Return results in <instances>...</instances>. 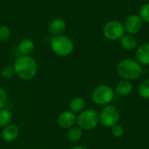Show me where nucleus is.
<instances>
[{
  "label": "nucleus",
  "mask_w": 149,
  "mask_h": 149,
  "mask_svg": "<svg viewBox=\"0 0 149 149\" xmlns=\"http://www.w3.org/2000/svg\"><path fill=\"white\" fill-rule=\"evenodd\" d=\"M13 68L15 74L22 80L32 79L38 72L36 60L29 55H21L14 61Z\"/></svg>",
  "instance_id": "f257e3e1"
},
{
  "label": "nucleus",
  "mask_w": 149,
  "mask_h": 149,
  "mask_svg": "<svg viewBox=\"0 0 149 149\" xmlns=\"http://www.w3.org/2000/svg\"><path fill=\"white\" fill-rule=\"evenodd\" d=\"M116 71L121 79L131 81L141 77L142 73V66L134 59L126 58L118 64Z\"/></svg>",
  "instance_id": "f03ea898"
},
{
  "label": "nucleus",
  "mask_w": 149,
  "mask_h": 149,
  "mask_svg": "<svg viewBox=\"0 0 149 149\" xmlns=\"http://www.w3.org/2000/svg\"><path fill=\"white\" fill-rule=\"evenodd\" d=\"M76 123L82 130H92L100 123V113L95 109H84L77 116Z\"/></svg>",
  "instance_id": "7ed1b4c3"
},
{
  "label": "nucleus",
  "mask_w": 149,
  "mask_h": 149,
  "mask_svg": "<svg viewBox=\"0 0 149 149\" xmlns=\"http://www.w3.org/2000/svg\"><path fill=\"white\" fill-rule=\"evenodd\" d=\"M51 48L56 55L59 57H67L73 52L74 45L71 38L66 36L60 35L52 38Z\"/></svg>",
  "instance_id": "20e7f679"
},
{
  "label": "nucleus",
  "mask_w": 149,
  "mask_h": 149,
  "mask_svg": "<svg viewBox=\"0 0 149 149\" xmlns=\"http://www.w3.org/2000/svg\"><path fill=\"white\" fill-rule=\"evenodd\" d=\"M115 92L108 85H100L96 86L92 93V100L98 106L109 105L114 99Z\"/></svg>",
  "instance_id": "39448f33"
},
{
  "label": "nucleus",
  "mask_w": 149,
  "mask_h": 149,
  "mask_svg": "<svg viewBox=\"0 0 149 149\" xmlns=\"http://www.w3.org/2000/svg\"><path fill=\"white\" fill-rule=\"evenodd\" d=\"M120 118L119 109L110 104L105 106L100 112V122L106 127H112L118 124Z\"/></svg>",
  "instance_id": "423d86ee"
},
{
  "label": "nucleus",
  "mask_w": 149,
  "mask_h": 149,
  "mask_svg": "<svg viewBox=\"0 0 149 149\" xmlns=\"http://www.w3.org/2000/svg\"><path fill=\"white\" fill-rule=\"evenodd\" d=\"M125 33V28L122 23L117 20H112L107 23L103 28L104 36L112 41L120 39Z\"/></svg>",
  "instance_id": "0eeeda50"
},
{
  "label": "nucleus",
  "mask_w": 149,
  "mask_h": 149,
  "mask_svg": "<svg viewBox=\"0 0 149 149\" xmlns=\"http://www.w3.org/2000/svg\"><path fill=\"white\" fill-rule=\"evenodd\" d=\"M142 23L143 22L141 18L140 17V16L132 14L127 17L125 21L124 28L129 35H134V34L138 33L141 30Z\"/></svg>",
  "instance_id": "6e6552de"
},
{
  "label": "nucleus",
  "mask_w": 149,
  "mask_h": 149,
  "mask_svg": "<svg viewBox=\"0 0 149 149\" xmlns=\"http://www.w3.org/2000/svg\"><path fill=\"white\" fill-rule=\"evenodd\" d=\"M76 121H77V116L71 110L62 112L57 118L58 125L64 129H69L74 127Z\"/></svg>",
  "instance_id": "1a4fd4ad"
},
{
  "label": "nucleus",
  "mask_w": 149,
  "mask_h": 149,
  "mask_svg": "<svg viewBox=\"0 0 149 149\" xmlns=\"http://www.w3.org/2000/svg\"><path fill=\"white\" fill-rule=\"evenodd\" d=\"M20 131L18 127L15 124H10L5 127H3L1 136L5 142H12L15 140H17Z\"/></svg>",
  "instance_id": "9d476101"
},
{
  "label": "nucleus",
  "mask_w": 149,
  "mask_h": 149,
  "mask_svg": "<svg viewBox=\"0 0 149 149\" xmlns=\"http://www.w3.org/2000/svg\"><path fill=\"white\" fill-rule=\"evenodd\" d=\"M66 28V24L65 22V20L63 18L60 17H56L54 19H52L51 21V23L49 24V32L53 36H60L62 35Z\"/></svg>",
  "instance_id": "9b49d317"
},
{
  "label": "nucleus",
  "mask_w": 149,
  "mask_h": 149,
  "mask_svg": "<svg viewBox=\"0 0 149 149\" xmlns=\"http://www.w3.org/2000/svg\"><path fill=\"white\" fill-rule=\"evenodd\" d=\"M136 61L141 65H149V44L145 43L141 45L136 51Z\"/></svg>",
  "instance_id": "f8f14e48"
},
{
  "label": "nucleus",
  "mask_w": 149,
  "mask_h": 149,
  "mask_svg": "<svg viewBox=\"0 0 149 149\" xmlns=\"http://www.w3.org/2000/svg\"><path fill=\"white\" fill-rule=\"evenodd\" d=\"M133 89L134 87H133V84L131 83V81L122 79L120 82H118V84L116 85L114 92L116 93L117 95L125 97V96H128L129 94H131L133 92Z\"/></svg>",
  "instance_id": "ddd939ff"
},
{
  "label": "nucleus",
  "mask_w": 149,
  "mask_h": 149,
  "mask_svg": "<svg viewBox=\"0 0 149 149\" xmlns=\"http://www.w3.org/2000/svg\"><path fill=\"white\" fill-rule=\"evenodd\" d=\"M18 52L22 55H29L35 49L34 42L30 38H24L18 44Z\"/></svg>",
  "instance_id": "4468645a"
},
{
  "label": "nucleus",
  "mask_w": 149,
  "mask_h": 149,
  "mask_svg": "<svg viewBox=\"0 0 149 149\" xmlns=\"http://www.w3.org/2000/svg\"><path fill=\"white\" fill-rule=\"evenodd\" d=\"M137 42L132 35H124L120 38V45L126 51H133L136 47Z\"/></svg>",
  "instance_id": "2eb2a0df"
},
{
  "label": "nucleus",
  "mask_w": 149,
  "mask_h": 149,
  "mask_svg": "<svg viewBox=\"0 0 149 149\" xmlns=\"http://www.w3.org/2000/svg\"><path fill=\"white\" fill-rule=\"evenodd\" d=\"M86 107V100L82 97H75L70 102V110L76 113H80L85 109Z\"/></svg>",
  "instance_id": "dca6fc26"
},
{
  "label": "nucleus",
  "mask_w": 149,
  "mask_h": 149,
  "mask_svg": "<svg viewBox=\"0 0 149 149\" xmlns=\"http://www.w3.org/2000/svg\"><path fill=\"white\" fill-rule=\"evenodd\" d=\"M82 135H83V130L79 127H72L69 128L66 134L67 139L72 142L79 141L82 138Z\"/></svg>",
  "instance_id": "f3484780"
},
{
  "label": "nucleus",
  "mask_w": 149,
  "mask_h": 149,
  "mask_svg": "<svg viewBox=\"0 0 149 149\" xmlns=\"http://www.w3.org/2000/svg\"><path fill=\"white\" fill-rule=\"evenodd\" d=\"M12 121V113L8 108L0 109V127H5L6 126L11 124Z\"/></svg>",
  "instance_id": "a211bd4d"
},
{
  "label": "nucleus",
  "mask_w": 149,
  "mask_h": 149,
  "mask_svg": "<svg viewBox=\"0 0 149 149\" xmlns=\"http://www.w3.org/2000/svg\"><path fill=\"white\" fill-rule=\"evenodd\" d=\"M138 93L140 96L145 100H149V79L143 80L139 86Z\"/></svg>",
  "instance_id": "6ab92c4d"
},
{
  "label": "nucleus",
  "mask_w": 149,
  "mask_h": 149,
  "mask_svg": "<svg viewBox=\"0 0 149 149\" xmlns=\"http://www.w3.org/2000/svg\"><path fill=\"white\" fill-rule=\"evenodd\" d=\"M140 17L142 22L149 23V3H144L140 10Z\"/></svg>",
  "instance_id": "aec40b11"
},
{
  "label": "nucleus",
  "mask_w": 149,
  "mask_h": 149,
  "mask_svg": "<svg viewBox=\"0 0 149 149\" xmlns=\"http://www.w3.org/2000/svg\"><path fill=\"white\" fill-rule=\"evenodd\" d=\"M1 75L5 79H12L13 76L15 75V71H14L13 66H10V65L4 66L1 70Z\"/></svg>",
  "instance_id": "412c9836"
},
{
  "label": "nucleus",
  "mask_w": 149,
  "mask_h": 149,
  "mask_svg": "<svg viewBox=\"0 0 149 149\" xmlns=\"http://www.w3.org/2000/svg\"><path fill=\"white\" fill-rule=\"evenodd\" d=\"M111 134L115 138H121L124 135V128L122 126L116 124L111 127Z\"/></svg>",
  "instance_id": "4be33fe9"
},
{
  "label": "nucleus",
  "mask_w": 149,
  "mask_h": 149,
  "mask_svg": "<svg viewBox=\"0 0 149 149\" xmlns=\"http://www.w3.org/2000/svg\"><path fill=\"white\" fill-rule=\"evenodd\" d=\"M10 36V30L6 25L0 26V42L6 41Z\"/></svg>",
  "instance_id": "5701e85b"
},
{
  "label": "nucleus",
  "mask_w": 149,
  "mask_h": 149,
  "mask_svg": "<svg viewBox=\"0 0 149 149\" xmlns=\"http://www.w3.org/2000/svg\"><path fill=\"white\" fill-rule=\"evenodd\" d=\"M7 93L5 90L0 86V109L4 108L7 105Z\"/></svg>",
  "instance_id": "b1692460"
},
{
  "label": "nucleus",
  "mask_w": 149,
  "mask_h": 149,
  "mask_svg": "<svg viewBox=\"0 0 149 149\" xmlns=\"http://www.w3.org/2000/svg\"><path fill=\"white\" fill-rule=\"evenodd\" d=\"M70 149H89V148H86V147H85V146H80V145H79V146H74V147L71 148Z\"/></svg>",
  "instance_id": "393cba45"
}]
</instances>
